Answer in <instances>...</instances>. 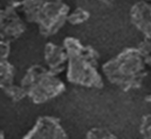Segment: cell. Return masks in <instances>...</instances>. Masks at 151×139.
Masks as SVG:
<instances>
[{
	"instance_id": "6da1fadb",
	"label": "cell",
	"mask_w": 151,
	"mask_h": 139,
	"mask_svg": "<svg viewBox=\"0 0 151 139\" xmlns=\"http://www.w3.org/2000/svg\"><path fill=\"white\" fill-rule=\"evenodd\" d=\"M63 45L67 53L65 69L67 80L73 85L88 89H102L104 81L99 72L97 51L75 37H66Z\"/></svg>"
},
{
	"instance_id": "7a4b0ae2",
	"label": "cell",
	"mask_w": 151,
	"mask_h": 139,
	"mask_svg": "<svg viewBox=\"0 0 151 139\" xmlns=\"http://www.w3.org/2000/svg\"><path fill=\"white\" fill-rule=\"evenodd\" d=\"M102 72L111 85L123 91L138 89L148 70L137 47H127L102 65Z\"/></svg>"
},
{
	"instance_id": "3957f363",
	"label": "cell",
	"mask_w": 151,
	"mask_h": 139,
	"mask_svg": "<svg viewBox=\"0 0 151 139\" xmlns=\"http://www.w3.org/2000/svg\"><path fill=\"white\" fill-rule=\"evenodd\" d=\"M12 4L27 23L38 26L39 33L45 38L63 28L71 11L64 0H22Z\"/></svg>"
},
{
	"instance_id": "277c9868",
	"label": "cell",
	"mask_w": 151,
	"mask_h": 139,
	"mask_svg": "<svg viewBox=\"0 0 151 139\" xmlns=\"http://www.w3.org/2000/svg\"><path fill=\"white\" fill-rule=\"evenodd\" d=\"M20 86L33 104L47 103L65 91V84L58 75L40 64L28 68L21 80Z\"/></svg>"
},
{
	"instance_id": "5b68a950",
	"label": "cell",
	"mask_w": 151,
	"mask_h": 139,
	"mask_svg": "<svg viewBox=\"0 0 151 139\" xmlns=\"http://www.w3.org/2000/svg\"><path fill=\"white\" fill-rule=\"evenodd\" d=\"M26 28L25 21L12 3L0 8V41L12 43L25 33Z\"/></svg>"
},
{
	"instance_id": "8992f818",
	"label": "cell",
	"mask_w": 151,
	"mask_h": 139,
	"mask_svg": "<svg viewBox=\"0 0 151 139\" xmlns=\"http://www.w3.org/2000/svg\"><path fill=\"white\" fill-rule=\"evenodd\" d=\"M22 139H69L59 118L44 116L37 119L31 130Z\"/></svg>"
},
{
	"instance_id": "52a82bcc",
	"label": "cell",
	"mask_w": 151,
	"mask_h": 139,
	"mask_svg": "<svg viewBox=\"0 0 151 139\" xmlns=\"http://www.w3.org/2000/svg\"><path fill=\"white\" fill-rule=\"evenodd\" d=\"M131 25L145 37L151 40V2L147 0H138L129 10Z\"/></svg>"
},
{
	"instance_id": "ba28073f",
	"label": "cell",
	"mask_w": 151,
	"mask_h": 139,
	"mask_svg": "<svg viewBox=\"0 0 151 139\" xmlns=\"http://www.w3.org/2000/svg\"><path fill=\"white\" fill-rule=\"evenodd\" d=\"M44 58L46 68L57 75L66 69L67 53L63 45L47 43L44 48Z\"/></svg>"
},
{
	"instance_id": "9c48e42d",
	"label": "cell",
	"mask_w": 151,
	"mask_h": 139,
	"mask_svg": "<svg viewBox=\"0 0 151 139\" xmlns=\"http://www.w3.org/2000/svg\"><path fill=\"white\" fill-rule=\"evenodd\" d=\"M15 84V68L9 60L0 62V89L6 90Z\"/></svg>"
},
{
	"instance_id": "30bf717a",
	"label": "cell",
	"mask_w": 151,
	"mask_h": 139,
	"mask_svg": "<svg viewBox=\"0 0 151 139\" xmlns=\"http://www.w3.org/2000/svg\"><path fill=\"white\" fill-rule=\"evenodd\" d=\"M90 18V12L83 8H76L74 11H70L67 16V23L72 26H78L84 24Z\"/></svg>"
},
{
	"instance_id": "8fae6325",
	"label": "cell",
	"mask_w": 151,
	"mask_h": 139,
	"mask_svg": "<svg viewBox=\"0 0 151 139\" xmlns=\"http://www.w3.org/2000/svg\"><path fill=\"white\" fill-rule=\"evenodd\" d=\"M85 139H117L111 132L106 128L93 127L89 130Z\"/></svg>"
},
{
	"instance_id": "7c38bea8",
	"label": "cell",
	"mask_w": 151,
	"mask_h": 139,
	"mask_svg": "<svg viewBox=\"0 0 151 139\" xmlns=\"http://www.w3.org/2000/svg\"><path fill=\"white\" fill-rule=\"evenodd\" d=\"M137 49L139 50L146 67L151 69V40L144 39L137 45Z\"/></svg>"
},
{
	"instance_id": "4fadbf2b",
	"label": "cell",
	"mask_w": 151,
	"mask_h": 139,
	"mask_svg": "<svg viewBox=\"0 0 151 139\" xmlns=\"http://www.w3.org/2000/svg\"><path fill=\"white\" fill-rule=\"evenodd\" d=\"M5 95H6L8 98L11 99L12 101H20L24 98H26V94L25 91L22 89V87L20 85H16L13 84L7 89L6 90L3 91Z\"/></svg>"
},
{
	"instance_id": "5bb4252c",
	"label": "cell",
	"mask_w": 151,
	"mask_h": 139,
	"mask_svg": "<svg viewBox=\"0 0 151 139\" xmlns=\"http://www.w3.org/2000/svg\"><path fill=\"white\" fill-rule=\"evenodd\" d=\"M140 132L143 139H151V114L145 115L143 117Z\"/></svg>"
},
{
	"instance_id": "9a60e30c",
	"label": "cell",
	"mask_w": 151,
	"mask_h": 139,
	"mask_svg": "<svg viewBox=\"0 0 151 139\" xmlns=\"http://www.w3.org/2000/svg\"><path fill=\"white\" fill-rule=\"evenodd\" d=\"M11 43H5V41H0V62L8 60L9 54H11Z\"/></svg>"
},
{
	"instance_id": "2e32d148",
	"label": "cell",
	"mask_w": 151,
	"mask_h": 139,
	"mask_svg": "<svg viewBox=\"0 0 151 139\" xmlns=\"http://www.w3.org/2000/svg\"><path fill=\"white\" fill-rule=\"evenodd\" d=\"M96 1L100 2L102 4H105V5H111L115 0H96Z\"/></svg>"
},
{
	"instance_id": "e0dca14e",
	"label": "cell",
	"mask_w": 151,
	"mask_h": 139,
	"mask_svg": "<svg viewBox=\"0 0 151 139\" xmlns=\"http://www.w3.org/2000/svg\"><path fill=\"white\" fill-rule=\"evenodd\" d=\"M145 100L146 101H148V103H151V92L148 94V95H146V97L145 98Z\"/></svg>"
},
{
	"instance_id": "ac0fdd59",
	"label": "cell",
	"mask_w": 151,
	"mask_h": 139,
	"mask_svg": "<svg viewBox=\"0 0 151 139\" xmlns=\"http://www.w3.org/2000/svg\"><path fill=\"white\" fill-rule=\"evenodd\" d=\"M0 139H5V134L1 130H0Z\"/></svg>"
},
{
	"instance_id": "d6986e66",
	"label": "cell",
	"mask_w": 151,
	"mask_h": 139,
	"mask_svg": "<svg viewBox=\"0 0 151 139\" xmlns=\"http://www.w3.org/2000/svg\"><path fill=\"white\" fill-rule=\"evenodd\" d=\"M20 1H22V0H13V3H19V2H20Z\"/></svg>"
},
{
	"instance_id": "ffe728a7",
	"label": "cell",
	"mask_w": 151,
	"mask_h": 139,
	"mask_svg": "<svg viewBox=\"0 0 151 139\" xmlns=\"http://www.w3.org/2000/svg\"><path fill=\"white\" fill-rule=\"evenodd\" d=\"M147 1H149V2H151V0H147Z\"/></svg>"
}]
</instances>
